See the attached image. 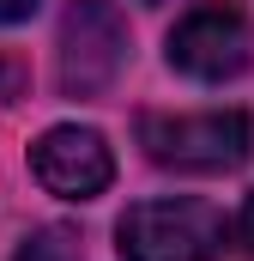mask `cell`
I'll list each match as a JSON object with an SVG mask.
<instances>
[{"label":"cell","instance_id":"8","mask_svg":"<svg viewBox=\"0 0 254 261\" xmlns=\"http://www.w3.org/2000/svg\"><path fill=\"white\" fill-rule=\"evenodd\" d=\"M236 237H242V249L254 255V195L242 200V219H236Z\"/></svg>","mask_w":254,"mask_h":261},{"label":"cell","instance_id":"2","mask_svg":"<svg viewBox=\"0 0 254 261\" xmlns=\"http://www.w3.org/2000/svg\"><path fill=\"white\" fill-rule=\"evenodd\" d=\"M139 146L164 170H194V176L236 170L254 152V116H242V110H200V116L145 110L139 116Z\"/></svg>","mask_w":254,"mask_h":261},{"label":"cell","instance_id":"5","mask_svg":"<svg viewBox=\"0 0 254 261\" xmlns=\"http://www.w3.org/2000/svg\"><path fill=\"white\" fill-rule=\"evenodd\" d=\"M30 176L61 200H97L115 182V158H109V140L97 128H79L61 122L30 146Z\"/></svg>","mask_w":254,"mask_h":261},{"label":"cell","instance_id":"4","mask_svg":"<svg viewBox=\"0 0 254 261\" xmlns=\"http://www.w3.org/2000/svg\"><path fill=\"white\" fill-rule=\"evenodd\" d=\"M127 67V24L109 0H73L61 18V91L103 97Z\"/></svg>","mask_w":254,"mask_h":261},{"label":"cell","instance_id":"6","mask_svg":"<svg viewBox=\"0 0 254 261\" xmlns=\"http://www.w3.org/2000/svg\"><path fill=\"white\" fill-rule=\"evenodd\" d=\"M12 261H85V249H79V237H73L67 225H43V231H30V237L18 243Z\"/></svg>","mask_w":254,"mask_h":261},{"label":"cell","instance_id":"7","mask_svg":"<svg viewBox=\"0 0 254 261\" xmlns=\"http://www.w3.org/2000/svg\"><path fill=\"white\" fill-rule=\"evenodd\" d=\"M37 12V0H0V24H24Z\"/></svg>","mask_w":254,"mask_h":261},{"label":"cell","instance_id":"3","mask_svg":"<svg viewBox=\"0 0 254 261\" xmlns=\"http://www.w3.org/2000/svg\"><path fill=\"white\" fill-rule=\"evenodd\" d=\"M164 55H170L176 73H188L200 85H224L254 61V24L236 0H200L194 12L176 18Z\"/></svg>","mask_w":254,"mask_h":261},{"label":"cell","instance_id":"1","mask_svg":"<svg viewBox=\"0 0 254 261\" xmlns=\"http://www.w3.org/2000/svg\"><path fill=\"white\" fill-rule=\"evenodd\" d=\"M230 243V225L212 200L170 195V200H139L115 225L121 261H218Z\"/></svg>","mask_w":254,"mask_h":261}]
</instances>
